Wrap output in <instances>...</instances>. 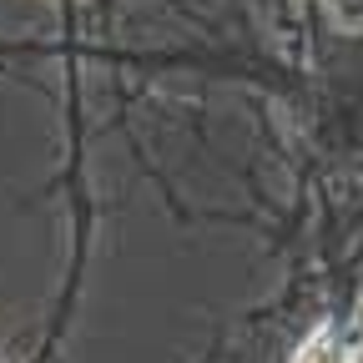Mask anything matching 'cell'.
<instances>
[{
    "instance_id": "1",
    "label": "cell",
    "mask_w": 363,
    "mask_h": 363,
    "mask_svg": "<svg viewBox=\"0 0 363 363\" xmlns=\"http://www.w3.org/2000/svg\"><path fill=\"white\" fill-rule=\"evenodd\" d=\"M293 363H348V358H343V343L323 328V333H313V338L298 348V358H293Z\"/></svg>"
}]
</instances>
